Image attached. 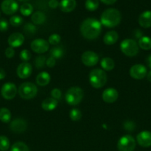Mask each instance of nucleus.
<instances>
[{
    "instance_id": "nucleus-1",
    "label": "nucleus",
    "mask_w": 151,
    "mask_h": 151,
    "mask_svg": "<svg viewBox=\"0 0 151 151\" xmlns=\"http://www.w3.org/2000/svg\"><path fill=\"white\" fill-rule=\"evenodd\" d=\"M80 30L82 36L86 39H96L102 32V24L97 19L88 18L81 23Z\"/></svg>"
},
{
    "instance_id": "nucleus-2",
    "label": "nucleus",
    "mask_w": 151,
    "mask_h": 151,
    "mask_svg": "<svg viewBox=\"0 0 151 151\" xmlns=\"http://www.w3.org/2000/svg\"><path fill=\"white\" fill-rule=\"evenodd\" d=\"M121 16L117 9L108 8L102 13L100 22L107 27H115L121 22Z\"/></svg>"
},
{
    "instance_id": "nucleus-3",
    "label": "nucleus",
    "mask_w": 151,
    "mask_h": 151,
    "mask_svg": "<svg viewBox=\"0 0 151 151\" xmlns=\"http://www.w3.org/2000/svg\"><path fill=\"white\" fill-rule=\"evenodd\" d=\"M89 81L95 88H101L106 84V72L101 69H95L89 74Z\"/></svg>"
},
{
    "instance_id": "nucleus-4",
    "label": "nucleus",
    "mask_w": 151,
    "mask_h": 151,
    "mask_svg": "<svg viewBox=\"0 0 151 151\" xmlns=\"http://www.w3.org/2000/svg\"><path fill=\"white\" fill-rule=\"evenodd\" d=\"M84 91L80 87H71L65 94V100L70 106H76L81 102Z\"/></svg>"
},
{
    "instance_id": "nucleus-5",
    "label": "nucleus",
    "mask_w": 151,
    "mask_h": 151,
    "mask_svg": "<svg viewBox=\"0 0 151 151\" xmlns=\"http://www.w3.org/2000/svg\"><path fill=\"white\" fill-rule=\"evenodd\" d=\"M121 52L125 55L129 57H133L139 53V47L138 43L135 40L127 38L122 41L120 44Z\"/></svg>"
},
{
    "instance_id": "nucleus-6",
    "label": "nucleus",
    "mask_w": 151,
    "mask_h": 151,
    "mask_svg": "<svg viewBox=\"0 0 151 151\" xmlns=\"http://www.w3.org/2000/svg\"><path fill=\"white\" fill-rule=\"evenodd\" d=\"M37 91L38 89L36 86L30 82H25L22 83L18 90L19 96L25 100H30L33 98L36 95Z\"/></svg>"
},
{
    "instance_id": "nucleus-7",
    "label": "nucleus",
    "mask_w": 151,
    "mask_h": 151,
    "mask_svg": "<svg viewBox=\"0 0 151 151\" xmlns=\"http://www.w3.org/2000/svg\"><path fill=\"white\" fill-rule=\"evenodd\" d=\"M117 147L119 151H133L136 147V141L130 135L123 136L118 141Z\"/></svg>"
},
{
    "instance_id": "nucleus-8",
    "label": "nucleus",
    "mask_w": 151,
    "mask_h": 151,
    "mask_svg": "<svg viewBox=\"0 0 151 151\" xmlns=\"http://www.w3.org/2000/svg\"><path fill=\"white\" fill-rule=\"evenodd\" d=\"M30 47L34 52L41 54V53L46 52L49 50L50 44L46 40L42 39V38H37L32 41Z\"/></svg>"
},
{
    "instance_id": "nucleus-9",
    "label": "nucleus",
    "mask_w": 151,
    "mask_h": 151,
    "mask_svg": "<svg viewBox=\"0 0 151 151\" xmlns=\"http://www.w3.org/2000/svg\"><path fill=\"white\" fill-rule=\"evenodd\" d=\"M17 94V88L13 83H6L2 86L1 94L5 100H12Z\"/></svg>"
},
{
    "instance_id": "nucleus-10",
    "label": "nucleus",
    "mask_w": 151,
    "mask_h": 151,
    "mask_svg": "<svg viewBox=\"0 0 151 151\" xmlns=\"http://www.w3.org/2000/svg\"><path fill=\"white\" fill-rule=\"evenodd\" d=\"M81 62L86 66H93L98 63L99 60V55L93 51H85L81 57Z\"/></svg>"
},
{
    "instance_id": "nucleus-11",
    "label": "nucleus",
    "mask_w": 151,
    "mask_h": 151,
    "mask_svg": "<svg viewBox=\"0 0 151 151\" xmlns=\"http://www.w3.org/2000/svg\"><path fill=\"white\" fill-rule=\"evenodd\" d=\"M147 70L146 66L142 64H135L130 68V75L136 80H142L147 76Z\"/></svg>"
},
{
    "instance_id": "nucleus-12",
    "label": "nucleus",
    "mask_w": 151,
    "mask_h": 151,
    "mask_svg": "<svg viewBox=\"0 0 151 151\" xmlns=\"http://www.w3.org/2000/svg\"><path fill=\"white\" fill-rule=\"evenodd\" d=\"M1 8L6 15L14 14L19 8V5L15 0H4L1 4Z\"/></svg>"
},
{
    "instance_id": "nucleus-13",
    "label": "nucleus",
    "mask_w": 151,
    "mask_h": 151,
    "mask_svg": "<svg viewBox=\"0 0 151 151\" xmlns=\"http://www.w3.org/2000/svg\"><path fill=\"white\" fill-rule=\"evenodd\" d=\"M32 66L27 62L20 63L18 66L17 69H16V73H17L18 77L21 79H26V78H29L32 74Z\"/></svg>"
},
{
    "instance_id": "nucleus-14",
    "label": "nucleus",
    "mask_w": 151,
    "mask_h": 151,
    "mask_svg": "<svg viewBox=\"0 0 151 151\" xmlns=\"http://www.w3.org/2000/svg\"><path fill=\"white\" fill-rule=\"evenodd\" d=\"M28 128V124L27 122L23 119L18 118L12 121L10 124V129L13 132L16 134H20L26 131Z\"/></svg>"
},
{
    "instance_id": "nucleus-15",
    "label": "nucleus",
    "mask_w": 151,
    "mask_h": 151,
    "mask_svg": "<svg viewBox=\"0 0 151 151\" xmlns=\"http://www.w3.org/2000/svg\"><path fill=\"white\" fill-rule=\"evenodd\" d=\"M138 144L143 147H149L151 146V132L144 131L139 133L136 137Z\"/></svg>"
},
{
    "instance_id": "nucleus-16",
    "label": "nucleus",
    "mask_w": 151,
    "mask_h": 151,
    "mask_svg": "<svg viewBox=\"0 0 151 151\" xmlns=\"http://www.w3.org/2000/svg\"><path fill=\"white\" fill-rule=\"evenodd\" d=\"M24 41H25V37L20 32H14V33L11 34L7 39L8 44L10 45V47H13V48L19 47L23 44Z\"/></svg>"
},
{
    "instance_id": "nucleus-17",
    "label": "nucleus",
    "mask_w": 151,
    "mask_h": 151,
    "mask_svg": "<svg viewBox=\"0 0 151 151\" xmlns=\"http://www.w3.org/2000/svg\"><path fill=\"white\" fill-rule=\"evenodd\" d=\"M118 97V93L114 88H108L103 91L102 99L105 103H112L116 101Z\"/></svg>"
},
{
    "instance_id": "nucleus-18",
    "label": "nucleus",
    "mask_w": 151,
    "mask_h": 151,
    "mask_svg": "<svg viewBox=\"0 0 151 151\" xmlns=\"http://www.w3.org/2000/svg\"><path fill=\"white\" fill-rule=\"evenodd\" d=\"M139 24L143 28H149L151 27V10L143 12L139 17Z\"/></svg>"
},
{
    "instance_id": "nucleus-19",
    "label": "nucleus",
    "mask_w": 151,
    "mask_h": 151,
    "mask_svg": "<svg viewBox=\"0 0 151 151\" xmlns=\"http://www.w3.org/2000/svg\"><path fill=\"white\" fill-rule=\"evenodd\" d=\"M59 7L62 11L65 13H70L73 11L76 7V0H62L59 3Z\"/></svg>"
},
{
    "instance_id": "nucleus-20",
    "label": "nucleus",
    "mask_w": 151,
    "mask_h": 151,
    "mask_svg": "<svg viewBox=\"0 0 151 151\" xmlns=\"http://www.w3.org/2000/svg\"><path fill=\"white\" fill-rule=\"evenodd\" d=\"M58 105V100H55L53 97H49L43 100L41 103V108L46 111H51L54 110Z\"/></svg>"
},
{
    "instance_id": "nucleus-21",
    "label": "nucleus",
    "mask_w": 151,
    "mask_h": 151,
    "mask_svg": "<svg viewBox=\"0 0 151 151\" xmlns=\"http://www.w3.org/2000/svg\"><path fill=\"white\" fill-rule=\"evenodd\" d=\"M118 39V35L115 31H109V32H107L106 34L104 36L103 40L104 43L107 45H113L115 43H116V41Z\"/></svg>"
},
{
    "instance_id": "nucleus-22",
    "label": "nucleus",
    "mask_w": 151,
    "mask_h": 151,
    "mask_svg": "<svg viewBox=\"0 0 151 151\" xmlns=\"http://www.w3.org/2000/svg\"><path fill=\"white\" fill-rule=\"evenodd\" d=\"M37 84L40 86H45L47 84L50 83V76L47 72H41L37 75L36 77Z\"/></svg>"
},
{
    "instance_id": "nucleus-23",
    "label": "nucleus",
    "mask_w": 151,
    "mask_h": 151,
    "mask_svg": "<svg viewBox=\"0 0 151 151\" xmlns=\"http://www.w3.org/2000/svg\"><path fill=\"white\" fill-rule=\"evenodd\" d=\"M31 20L33 24H43L46 21V16L41 11H36L31 16Z\"/></svg>"
},
{
    "instance_id": "nucleus-24",
    "label": "nucleus",
    "mask_w": 151,
    "mask_h": 151,
    "mask_svg": "<svg viewBox=\"0 0 151 151\" xmlns=\"http://www.w3.org/2000/svg\"><path fill=\"white\" fill-rule=\"evenodd\" d=\"M101 66L105 71H111L115 67V63L113 60L109 57L104 58L101 60Z\"/></svg>"
},
{
    "instance_id": "nucleus-25",
    "label": "nucleus",
    "mask_w": 151,
    "mask_h": 151,
    "mask_svg": "<svg viewBox=\"0 0 151 151\" xmlns=\"http://www.w3.org/2000/svg\"><path fill=\"white\" fill-rule=\"evenodd\" d=\"M139 47L144 50H149L151 49V38L147 36L141 37L139 40Z\"/></svg>"
},
{
    "instance_id": "nucleus-26",
    "label": "nucleus",
    "mask_w": 151,
    "mask_h": 151,
    "mask_svg": "<svg viewBox=\"0 0 151 151\" xmlns=\"http://www.w3.org/2000/svg\"><path fill=\"white\" fill-rule=\"evenodd\" d=\"M50 57H53V58L60 59L63 57L64 54H65V50L62 47H53V48L50 50Z\"/></svg>"
},
{
    "instance_id": "nucleus-27",
    "label": "nucleus",
    "mask_w": 151,
    "mask_h": 151,
    "mask_svg": "<svg viewBox=\"0 0 151 151\" xmlns=\"http://www.w3.org/2000/svg\"><path fill=\"white\" fill-rule=\"evenodd\" d=\"M11 119V113L10 110L6 108L0 109V121L3 123H8Z\"/></svg>"
},
{
    "instance_id": "nucleus-28",
    "label": "nucleus",
    "mask_w": 151,
    "mask_h": 151,
    "mask_svg": "<svg viewBox=\"0 0 151 151\" xmlns=\"http://www.w3.org/2000/svg\"><path fill=\"white\" fill-rule=\"evenodd\" d=\"M33 11V7L30 3L25 2L22 4L20 7V13L23 16H28L30 14H32Z\"/></svg>"
},
{
    "instance_id": "nucleus-29",
    "label": "nucleus",
    "mask_w": 151,
    "mask_h": 151,
    "mask_svg": "<svg viewBox=\"0 0 151 151\" xmlns=\"http://www.w3.org/2000/svg\"><path fill=\"white\" fill-rule=\"evenodd\" d=\"M10 151H30L26 144L22 142H17L12 145Z\"/></svg>"
},
{
    "instance_id": "nucleus-30",
    "label": "nucleus",
    "mask_w": 151,
    "mask_h": 151,
    "mask_svg": "<svg viewBox=\"0 0 151 151\" xmlns=\"http://www.w3.org/2000/svg\"><path fill=\"white\" fill-rule=\"evenodd\" d=\"M99 0H86L85 7L89 11H95L99 7Z\"/></svg>"
},
{
    "instance_id": "nucleus-31",
    "label": "nucleus",
    "mask_w": 151,
    "mask_h": 151,
    "mask_svg": "<svg viewBox=\"0 0 151 151\" xmlns=\"http://www.w3.org/2000/svg\"><path fill=\"white\" fill-rule=\"evenodd\" d=\"M10 147V141L5 136H0V150L6 151Z\"/></svg>"
},
{
    "instance_id": "nucleus-32",
    "label": "nucleus",
    "mask_w": 151,
    "mask_h": 151,
    "mask_svg": "<svg viewBox=\"0 0 151 151\" xmlns=\"http://www.w3.org/2000/svg\"><path fill=\"white\" fill-rule=\"evenodd\" d=\"M70 118L72 119L73 121H78L81 118L82 114H81V111L78 109H73L72 110L70 111Z\"/></svg>"
},
{
    "instance_id": "nucleus-33",
    "label": "nucleus",
    "mask_w": 151,
    "mask_h": 151,
    "mask_svg": "<svg viewBox=\"0 0 151 151\" xmlns=\"http://www.w3.org/2000/svg\"><path fill=\"white\" fill-rule=\"evenodd\" d=\"M46 58L44 55H40L35 59V66L37 69H42L46 65Z\"/></svg>"
},
{
    "instance_id": "nucleus-34",
    "label": "nucleus",
    "mask_w": 151,
    "mask_h": 151,
    "mask_svg": "<svg viewBox=\"0 0 151 151\" xmlns=\"http://www.w3.org/2000/svg\"><path fill=\"white\" fill-rule=\"evenodd\" d=\"M24 31L28 35H32L35 34L36 32V27L32 23H27L24 26Z\"/></svg>"
},
{
    "instance_id": "nucleus-35",
    "label": "nucleus",
    "mask_w": 151,
    "mask_h": 151,
    "mask_svg": "<svg viewBox=\"0 0 151 151\" xmlns=\"http://www.w3.org/2000/svg\"><path fill=\"white\" fill-rule=\"evenodd\" d=\"M23 23V19L19 16H13L10 19V24L13 27H19Z\"/></svg>"
},
{
    "instance_id": "nucleus-36",
    "label": "nucleus",
    "mask_w": 151,
    "mask_h": 151,
    "mask_svg": "<svg viewBox=\"0 0 151 151\" xmlns=\"http://www.w3.org/2000/svg\"><path fill=\"white\" fill-rule=\"evenodd\" d=\"M61 41V37L60 35H58L56 33H53L50 35L48 38V43L50 44H52L53 46H56Z\"/></svg>"
},
{
    "instance_id": "nucleus-37",
    "label": "nucleus",
    "mask_w": 151,
    "mask_h": 151,
    "mask_svg": "<svg viewBox=\"0 0 151 151\" xmlns=\"http://www.w3.org/2000/svg\"><path fill=\"white\" fill-rule=\"evenodd\" d=\"M20 59L23 61L27 62L31 58V53L30 52L29 50H23L21 51L20 55H19Z\"/></svg>"
},
{
    "instance_id": "nucleus-38",
    "label": "nucleus",
    "mask_w": 151,
    "mask_h": 151,
    "mask_svg": "<svg viewBox=\"0 0 151 151\" xmlns=\"http://www.w3.org/2000/svg\"><path fill=\"white\" fill-rule=\"evenodd\" d=\"M51 96L53 98L55 99V100H60L61 97H62V91H61L60 89H59V88H53L51 91Z\"/></svg>"
},
{
    "instance_id": "nucleus-39",
    "label": "nucleus",
    "mask_w": 151,
    "mask_h": 151,
    "mask_svg": "<svg viewBox=\"0 0 151 151\" xmlns=\"http://www.w3.org/2000/svg\"><path fill=\"white\" fill-rule=\"evenodd\" d=\"M124 128L126 131H133L134 128H136V125L132 121H126L124 123Z\"/></svg>"
},
{
    "instance_id": "nucleus-40",
    "label": "nucleus",
    "mask_w": 151,
    "mask_h": 151,
    "mask_svg": "<svg viewBox=\"0 0 151 151\" xmlns=\"http://www.w3.org/2000/svg\"><path fill=\"white\" fill-rule=\"evenodd\" d=\"M8 29V23L7 21L4 19H0V31L1 32H5Z\"/></svg>"
},
{
    "instance_id": "nucleus-41",
    "label": "nucleus",
    "mask_w": 151,
    "mask_h": 151,
    "mask_svg": "<svg viewBox=\"0 0 151 151\" xmlns=\"http://www.w3.org/2000/svg\"><path fill=\"white\" fill-rule=\"evenodd\" d=\"M4 54H5V56L7 58H13L15 55V51L13 50V47H7L5 50V52H4Z\"/></svg>"
},
{
    "instance_id": "nucleus-42",
    "label": "nucleus",
    "mask_w": 151,
    "mask_h": 151,
    "mask_svg": "<svg viewBox=\"0 0 151 151\" xmlns=\"http://www.w3.org/2000/svg\"><path fill=\"white\" fill-rule=\"evenodd\" d=\"M55 64H56V59L53 58V57H50L46 60V66H48V67H53L55 66Z\"/></svg>"
},
{
    "instance_id": "nucleus-43",
    "label": "nucleus",
    "mask_w": 151,
    "mask_h": 151,
    "mask_svg": "<svg viewBox=\"0 0 151 151\" xmlns=\"http://www.w3.org/2000/svg\"><path fill=\"white\" fill-rule=\"evenodd\" d=\"M48 6L52 9L57 8L58 6H59V2L58 0H50L48 1Z\"/></svg>"
},
{
    "instance_id": "nucleus-44",
    "label": "nucleus",
    "mask_w": 151,
    "mask_h": 151,
    "mask_svg": "<svg viewBox=\"0 0 151 151\" xmlns=\"http://www.w3.org/2000/svg\"><path fill=\"white\" fill-rule=\"evenodd\" d=\"M100 1H102V2H103L104 4L109 5V4H114V3H115L117 0H100Z\"/></svg>"
},
{
    "instance_id": "nucleus-45",
    "label": "nucleus",
    "mask_w": 151,
    "mask_h": 151,
    "mask_svg": "<svg viewBox=\"0 0 151 151\" xmlns=\"http://www.w3.org/2000/svg\"><path fill=\"white\" fill-rule=\"evenodd\" d=\"M5 72L2 68H0V80H2L5 78Z\"/></svg>"
},
{
    "instance_id": "nucleus-46",
    "label": "nucleus",
    "mask_w": 151,
    "mask_h": 151,
    "mask_svg": "<svg viewBox=\"0 0 151 151\" xmlns=\"http://www.w3.org/2000/svg\"><path fill=\"white\" fill-rule=\"evenodd\" d=\"M146 61H147V63L148 66H149V67L151 69V54L148 56L147 58Z\"/></svg>"
},
{
    "instance_id": "nucleus-47",
    "label": "nucleus",
    "mask_w": 151,
    "mask_h": 151,
    "mask_svg": "<svg viewBox=\"0 0 151 151\" xmlns=\"http://www.w3.org/2000/svg\"><path fill=\"white\" fill-rule=\"evenodd\" d=\"M147 78L148 81L151 82V70L147 74Z\"/></svg>"
},
{
    "instance_id": "nucleus-48",
    "label": "nucleus",
    "mask_w": 151,
    "mask_h": 151,
    "mask_svg": "<svg viewBox=\"0 0 151 151\" xmlns=\"http://www.w3.org/2000/svg\"><path fill=\"white\" fill-rule=\"evenodd\" d=\"M19 1H22V2H26V1H28V0H19Z\"/></svg>"
}]
</instances>
